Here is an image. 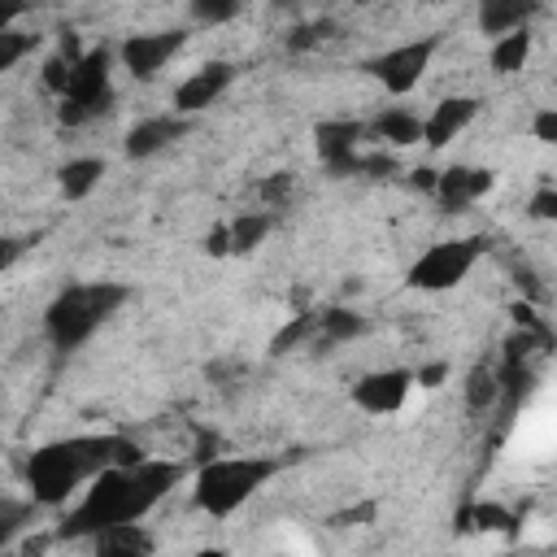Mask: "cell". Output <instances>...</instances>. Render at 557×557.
I'll return each mask as SVG.
<instances>
[{
	"mask_svg": "<svg viewBox=\"0 0 557 557\" xmlns=\"http://www.w3.org/2000/svg\"><path fill=\"white\" fill-rule=\"evenodd\" d=\"M178 474H183L178 461H152V457H144L139 466H104L83 487V500L65 513L61 540H87V535L96 540L104 527L139 522L144 513H152V505L165 500Z\"/></svg>",
	"mask_w": 557,
	"mask_h": 557,
	"instance_id": "1",
	"label": "cell"
},
{
	"mask_svg": "<svg viewBox=\"0 0 557 557\" xmlns=\"http://www.w3.org/2000/svg\"><path fill=\"white\" fill-rule=\"evenodd\" d=\"M117 435H74L30 453L26 461V492L35 505H65L78 487H87L104 466H113Z\"/></svg>",
	"mask_w": 557,
	"mask_h": 557,
	"instance_id": "2",
	"label": "cell"
},
{
	"mask_svg": "<svg viewBox=\"0 0 557 557\" xmlns=\"http://www.w3.org/2000/svg\"><path fill=\"white\" fill-rule=\"evenodd\" d=\"M126 300H131V292H126L122 283H74V287H65V292L48 305V313H44L48 339H52L61 352H70V348L87 344Z\"/></svg>",
	"mask_w": 557,
	"mask_h": 557,
	"instance_id": "3",
	"label": "cell"
},
{
	"mask_svg": "<svg viewBox=\"0 0 557 557\" xmlns=\"http://www.w3.org/2000/svg\"><path fill=\"white\" fill-rule=\"evenodd\" d=\"M270 474H278L274 457H205L191 496L209 518H231L244 500L265 487Z\"/></svg>",
	"mask_w": 557,
	"mask_h": 557,
	"instance_id": "4",
	"label": "cell"
},
{
	"mask_svg": "<svg viewBox=\"0 0 557 557\" xmlns=\"http://www.w3.org/2000/svg\"><path fill=\"white\" fill-rule=\"evenodd\" d=\"M479 257H483V239H474V235H466V239H440V244H431L409 265L405 283L418 287V292H448V287H457L474 270Z\"/></svg>",
	"mask_w": 557,
	"mask_h": 557,
	"instance_id": "5",
	"label": "cell"
},
{
	"mask_svg": "<svg viewBox=\"0 0 557 557\" xmlns=\"http://www.w3.org/2000/svg\"><path fill=\"white\" fill-rule=\"evenodd\" d=\"M435 48H440V39H435V35H422V39H409V44H400V48H387V52L374 57L366 70L383 83V91L409 96V91L422 83V74H426V65H431Z\"/></svg>",
	"mask_w": 557,
	"mask_h": 557,
	"instance_id": "6",
	"label": "cell"
},
{
	"mask_svg": "<svg viewBox=\"0 0 557 557\" xmlns=\"http://www.w3.org/2000/svg\"><path fill=\"white\" fill-rule=\"evenodd\" d=\"M109 57L104 52H91L74 65V78H70V91L61 96V122L78 126L87 117H96L100 109H109Z\"/></svg>",
	"mask_w": 557,
	"mask_h": 557,
	"instance_id": "7",
	"label": "cell"
},
{
	"mask_svg": "<svg viewBox=\"0 0 557 557\" xmlns=\"http://www.w3.org/2000/svg\"><path fill=\"white\" fill-rule=\"evenodd\" d=\"M413 387H418V383H413V370H400V366H392V370H370V374H361V379L352 383V405H357L361 413L383 418V413L405 409V400H409Z\"/></svg>",
	"mask_w": 557,
	"mask_h": 557,
	"instance_id": "8",
	"label": "cell"
},
{
	"mask_svg": "<svg viewBox=\"0 0 557 557\" xmlns=\"http://www.w3.org/2000/svg\"><path fill=\"white\" fill-rule=\"evenodd\" d=\"M187 44V30H152V35H131L122 44V65L135 78H152L157 70H165Z\"/></svg>",
	"mask_w": 557,
	"mask_h": 557,
	"instance_id": "9",
	"label": "cell"
},
{
	"mask_svg": "<svg viewBox=\"0 0 557 557\" xmlns=\"http://www.w3.org/2000/svg\"><path fill=\"white\" fill-rule=\"evenodd\" d=\"M235 78V65L231 61H205L196 74H187L178 87H174V113L178 117H191V113H205Z\"/></svg>",
	"mask_w": 557,
	"mask_h": 557,
	"instance_id": "10",
	"label": "cell"
},
{
	"mask_svg": "<svg viewBox=\"0 0 557 557\" xmlns=\"http://www.w3.org/2000/svg\"><path fill=\"white\" fill-rule=\"evenodd\" d=\"M492 187H496V174L492 170H483V165H448V170H440L435 200H440V209L461 213V209L479 205Z\"/></svg>",
	"mask_w": 557,
	"mask_h": 557,
	"instance_id": "11",
	"label": "cell"
},
{
	"mask_svg": "<svg viewBox=\"0 0 557 557\" xmlns=\"http://www.w3.org/2000/svg\"><path fill=\"white\" fill-rule=\"evenodd\" d=\"M357 144H361V122H318L313 126V152L326 170H357Z\"/></svg>",
	"mask_w": 557,
	"mask_h": 557,
	"instance_id": "12",
	"label": "cell"
},
{
	"mask_svg": "<svg viewBox=\"0 0 557 557\" xmlns=\"http://www.w3.org/2000/svg\"><path fill=\"white\" fill-rule=\"evenodd\" d=\"M474 113H479V100H474V96H448V100H440V104L431 109V117H426L422 144H426V148H448V144L474 122Z\"/></svg>",
	"mask_w": 557,
	"mask_h": 557,
	"instance_id": "13",
	"label": "cell"
},
{
	"mask_svg": "<svg viewBox=\"0 0 557 557\" xmlns=\"http://www.w3.org/2000/svg\"><path fill=\"white\" fill-rule=\"evenodd\" d=\"M183 117L178 113H170V117H144V122H135L131 131H126V157L131 161H144V157H152V152H161L170 139H178L183 135Z\"/></svg>",
	"mask_w": 557,
	"mask_h": 557,
	"instance_id": "14",
	"label": "cell"
},
{
	"mask_svg": "<svg viewBox=\"0 0 557 557\" xmlns=\"http://www.w3.org/2000/svg\"><path fill=\"white\" fill-rule=\"evenodd\" d=\"M540 13V0H479V30L500 39L509 30H522Z\"/></svg>",
	"mask_w": 557,
	"mask_h": 557,
	"instance_id": "15",
	"label": "cell"
},
{
	"mask_svg": "<svg viewBox=\"0 0 557 557\" xmlns=\"http://www.w3.org/2000/svg\"><path fill=\"white\" fill-rule=\"evenodd\" d=\"M370 135L392 144V148H409V144H422L426 135V117L409 113V109H383L374 122H370Z\"/></svg>",
	"mask_w": 557,
	"mask_h": 557,
	"instance_id": "16",
	"label": "cell"
},
{
	"mask_svg": "<svg viewBox=\"0 0 557 557\" xmlns=\"http://www.w3.org/2000/svg\"><path fill=\"white\" fill-rule=\"evenodd\" d=\"M104 178V161L100 157H74L57 170V183H61V196L65 200H83L96 191V183Z\"/></svg>",
	"mask_w": 557,
	"mask_h": 557,
	"instance_id": "17",
	"label": "cell"
},
{
	"mask_svg": "<svg viewBox=\"0 0 557 557\" xmlns=\"http://www.w3.org/2000/svg\"><path fill=\"white\" fill-rule=\"evenodd\" d=\"M96 553H104V557H117V553L139 557V553H152V535L139 522H117V527H104L96 535Z\"/></svg>",
	"mask_w": 557,
	"mask_h": 557,
	"instance_id": "18",
	"label": "cell"
},
{
	"mask_svg": "<svg viewBox=\"0 0 557 557\" xmlns=\"http://www.w3.org/2000/svg\"><path fill=\"white\" fill-rule=\"evenodd\" d=\"M527 57H531V30H527V26L500 35V39L492 44V52H487V61H492L496 74H518V70L527 65Z\"/></svg>",
	"mask_w": 557,
	"mask_h": 557,
	"instance_id": "19",
	"label": "cell"
},
{
	"mask_svg": "<svg viewBox=\"0 0 557 557\" xmlns=\"http://www.w3.org/2000/svg\"><path fill=\"white\" fill-rule=\"evenodd\" d=\"M270 231H274V213H239V218L231 222V252H235V257L257 252Z\"/></svg>",
	"mask_w": 557,
	"mask_h": 557,
	"instance_id": "20",
	"label": "cell"
},
{
	"mask_svg": "<svg viewBox=\"0 0 557 557\" xmlns=\"http://www.w3.org/2000/svg\"><path fill=\"white\" fill-rule=\"evenodd\" d=\"M318 331H322L326 344H344V339H357L366 331V318L357 309H326L318 318Z\"/></svg>",
	"mask_w": 557,
	"mask_h": 557,
	"instance_id": "21",
	"label": "cell"
},
{
	"mask_svg": "<svg viewBox=\"0 0 557 557\" xmlns=\"http://www.w3.org/2000/svg\"><path fill=\"white\" fill-rule=\"evenodd\" d=\"M318 318H322V313H313V309L296 313V318H292V322H287V326H283V331L270 339V352H292V348H296L305 335H313V331H318Z\"/></svg>",
	"mask_w": 557,
	"mask_h": 557,
	"instance_id": "22",
	"label": "cell"
},
{
	"mask_svg": "<svg viewBox=\"0 0 557 557\" xmlns=\"http://www.w3.org/2000/svg\"><path fill=\"white\" fill-rule=\"evenodd\" d=\"M496 392H500V383H496V374H492L487 366H479V370L470 374V387H466V400H470V409H487V405L496 400Z\"/></svg>",
	"mask_w": 557,
	"mask_h": 557,
	"instance_id": "23",
	"label": "cell"
},
{
	"mask_svg": "<svg viewBox=\"0 0 557 557\" xmlns=\"http://www.w3.org/2000/svg\"><path fill=\"white\" fill-rule=\"evenodd\" d=\"M30 44H35L30 35H22L17 26H4V30H0V70H13Z\"/></svg>",
	"mask_w": 557,
	"mask_h": 557,
	"instance_id": "24",
	"label": "cell"
},
{
	"mask_svg": "<svg viewBox=\"0 0 557 557\" xmlns=\"http://www.w3.org/2000/svg\"><path fill=\"white\" fill-rule=\"evenodd\" d=\"M474 527H483V531H513V513L509 509H500V505H474Z\"/></svg>",
	"mask_w": 557,
	"mask_h": 557,
	"instance_id": "25",
	"label": "cell"
},
{
	"mask_svg": "<svg viewBox=\"0 0 557 557\" xmlns=\"http://www.w3.org/2000/svg\"><path fill=\"white\" fill-rule=\"evenodd\" d=\"M326 30H331V22H326V17H322V22H305V26H296V30H292V39H287V44H292L296 52H305V48H318V44L326 39Z\"/></svg>",
	"mask_w": 557,
	"mask_h": 557,
	"instance_id": "26",
	"label": "cell"
},
{
	"mask_svg": "<svg viewBox=\"0 0 557 557\" xmlns=\"http://www.w3.org/2000/svg\"><path fill=\"white\" fill-rule=\"evenodd\" d=\"M35 505V500H30ZM30 505H13V500H0V544H9V535L22 527V518H30Z\"/></svg>",
	"mask_w": 557,
	"mask_h": 557,
	"instance_id": "27",
	"label": "cell"
},
{
	"mask_svg": "<svg viewBox=\"0 0 557 557\" xmlns=\"http://www.w3.org/2000/svg\"><path fill=\"white\" fill-rule=\"evenodd\" d=\"M191 9L200 22H226V17H235L239 0H191Z\"/></svg>",
	"mask_w": 557,
	"mask_h": 557,
	"instance_id": "28",
	"label": "cell"
},
{
	"mask_svg": "<svg viewBox=\"0 0 557 557\" xmlns=\"http://www.w3.org/2000/svg\"><path fill=\"white\" fill-rule=\"evenodd\" d=\"M531 213H535L540 222H557V187H540V191L531 196Z\"/></svg>",
	"mask_w": 557,
	"mask_h": 557,
	"instance_id": "29",
	"label": "cell"
},
{
	"mask_svg": "<svg viewBox=\"0 0 557 557\" xmlns=\"http://www.w3.org/2000/svg\"><path fill=\"white\" fill-rule=\"evenodd\" d=\"M531 135H535L540 144H557V109H540V113L531 117Z\"/></svg>",
	"mask_w": 557,
	"mask_h": 557,
	"instance_id": "30",
	"label": "cell"
},
{
	"mask_svg": "<svg viewBox=\"0 0 557 557\" xmlns=\"http://www.w3.org/2000/svg\"><path fill=\"white\" fill-rule=\"evenodd\" d=\"M205 252H209V257H231V222H226V226H213V231L205 235Z\"/></svg>",
	"mask_w": 557,
	"mask_h": 557,
	"instance_id": "31",
	"label": "cell"
},
{
	"mask_svg": "<svg viewBox=\"0 0 557 557\" xmlns=\"http://www.w3.org/2000/svg\"><path fill=\"white\" fill-rule=\"evenodd\" d=\"M444 379H448V366H444V361H431V366H418V370H413V383L426 387V392L440 387Z\"/></svg>",
	"mask_w": 557,
	"mask_h": 557,
	"instance_id": "32",
	"label": "cell"
},
{
	"mask_svg": "<svg viewBox=\"0 0 557 557\" xmlns=\"http://www.w3.org/2000/svg\"><path fill=\"white\" fill-rule=\"evenodd\" d=\"M409 183H413V187H418V191H431V196H435V183H440V174H435V170H426V165H422V170H413V178H409Z\"/></svg>",
	"mask_w": 557,
	"mask_h": 557,
	"instance_id": "33",
	"label": "cell"
},
{
	"mask_svg": "<svg viewBox=\"0 0 557 557\" xmlns=\"http://www.w3.org/2000/svg\"><path fill=\"white\" fill-rule=\"evenodd\" d=\"M287 187H292V178H287V174H278V178H265V187H261V191H265V200H283V196H287Z\"/></svg>",
	"mask_w": 557,
	"mask_h": 557,
	"instance_id": "34",
	"label": "cell"
},
{
	"mask_svg": "<svg viewBox=\"0 0 557 557\" xmlns=\"http://www.w3.org/2000/svg\"><path fill=\"white\" fill-rule=\"evenodd\" d=\"M357 4H379V0H357Z\"/></svg>",
	"mask_w": 557,
	"mask_h": 557,
	"instance_id": "35",
	"label": "cell"
},
{
	"mask_svg": "<svg viewBox=\"0 0 557 557\" xmlns=\"http://www.w3.org/2000/svg\"><path fill=\"white\" fill-rule=\"evenodd\" d=\"M274 4H292V0H274Z\"/></svg>",
	"mask_w": 557,
	"mask_h": 557,
	"instance_id": "36",
	"label": "cell"
},
{
	"mask_svg": "<svg viewBox=\"0 0 557 557\" xmlns=\"http://www.w3.org/2000/svg\"><path fill=\"white\" fill-rule=\"evenodd\" d=\"M435 4H448V0H435Z\"/></svg>",
	"mask_w": 557,
	"mask_h": 557,
	"instance_id": "37",
	"label": "cell"
}]
</instances>
